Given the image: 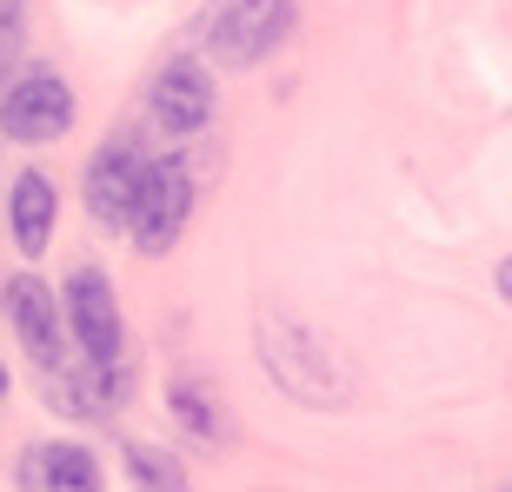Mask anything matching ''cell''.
Listing matches in <instances>:
<instances>
[{"mask_svg": "<svg viewBox=\"0 0 512 492\" xmlns=\"http://www.w3.org/2000/svg\"><path fill=\"white\" fill-rule=\"evenodd\" d=\"M260 360L300 406H340L346 399V373L333 366V346L320 333H306L300 320H286V313L260 320Z\"/></svg>", "mask_w": 512, "mask_h": 492, "instance_id": "1", "label": "cell"}, {"mask_svg": "<svg viewBox=\"0 0 512 492\" xmlns=\"http://www.w3.org/2000/svg\"><path fill=\"white\" fill-rule=\"evenodd\" d=\"M293 27H300V0H220L200 40L220 67H260L273 47H286Z\"/></svg>", "mask_w": 512, "mask_h": 492, "instance_id": "2", "label": "cell"}, {"mask_svg": "<svg viewBox=\"0 0 512 492\" xmlns=\"http://www.w3.org/2000/svg\"><path fill=\"white\" fill-rule=\"evenodd\" d=\"M187 213H193V173L187 160H147L140 187H133V207H127V227H133V246L160 260L180 246L187 233Z\"/></svg>", "mask_w": 512, "mask_h": 492, "instance_id": "3", "label": "cell"}, {"mask_svg": "<svg viewBox=\"0 0 512 492\" xmlns=\"http://www.w3.org/2000/svg\"><path fill=\"white\" fill-rule=\"evenodd\" d=\"M74 127V87L47 67L34 74H20L7 94H0V133L20 140V147H40V140H60V133Z\"/></svg>", "mask_w": 512, "mask_h": 492, "instance_id": "4", "label": "cell"}, {"mask_svg": "<svg viewBox=\"0 0 512 492\" xmlns=\"http://www.w3.org/2000/svg\"><path fill=\"white\" fill-rule=\"evenodd\" d=\"M60 320H67V340H74L87 360H120V346H127V326H120L114 286H107V273H100V266H80L74 280H67Z\"/></svg>", "mask_w": 512, "mask_h": 492, "instance_id": "5", "label": "cell"}, {"mask_svg": "<svg viewBox=\"0 0 512 492\" xmlns=\"http://www.w3.org/2000/svg\"><path fill=\"white\" fill-rule=\"evenodd\" d=\"M153 127L167 133V140H193V133H207L213 120V80L200 60H167L160 74H153Z\"/></svg>", "mask_w": 512, "mask_h": 492, "instance_id": "6", "label": "cell"}, {"mask_svg": "<svg viewBox=\"0 0 512 492\" xmlns=\"http://www.w3.org/2000/svg\"><path fill=\"white\" fill-rule=\"evenodd\" d=\"M7 320H14L20 346L34 353V366H47L54 373L60 360H67V320H60V293L40 273H20V280H7Z\"/></svg>", "mask_w": 512, "mask_h": 492, "instance_id": "7", "label": "cell"}, {"mask_svg": "<svg viewBox=\"0 0 512 492\" xmlns=\"http://www.w3.org/2000/svg\"><path fill=\"white\" fill-rule=\"evenodd\" d=\"M140 173H147V153L133 147V140H107V147L87 160V213H94L100 227H127V207H133V187H140Z\"/></svg>", "mask_w": 512, "mask_h": 492, "instance_id": "8", "label": "cell"}, {"mask_svg": "<svg viewBox=\"0 0 512 492\" xmlns=\"http://www.w3.org/2000/svg\"><path fill=\"white\" fill-rule=\"evenodd\" d=\"M54 213H60V193H54L47 173H20L14 187H7V227H14V246L27 253V260L47 253V240H54Z\"/></svg>", "mask_w": 512, "mask_h": 492, "instance_id": "9", "label": "cell"}, {"mask_svg": "<svg viewBox=\"0 0 512 492\" xmlns=\"http://www.w3.org/2000/svg\"><path fill=\"white\" fill-rule=\"evenodd\" d=\"M20 486H34V492H94L100 486V459L87 453V446H27Z\"/></svg>", "mask_w": 512, "mask_h": 492, "instance_id": "10", "label": "cell"}, {"mask_svg": "<svg viewBox=\"0 0 512 492\" xmlns=\"http://www.w3.org/2000/svg\"><path fill=\"white\" fill-rule=\"evenodd\" d=\"M167 406L187 419V433H200V439H220V426H227V419H220V406L207 399V386H200V379H173V399H167Z\"/></svg>", "mask_w": 512, "mask_h": 492, "instance_id": "11", "label": "cell"}, {"mask_svg": "<svg viewBox=\"0 0 512 492\" xmlns=\"http://www.w3.org/2000/svg\"><path fill=\"white\" fill-rule=\"evenodd\" d=\"M127 473L140 479V486H187V466L173 453H160V446H140V439L127 446Z\"/></svg>", "mask_w": 512, "mask_h": 492, "instance_id": "12", "label": "cell"}, {"mask_svg": "<svg viewBox=\"0 0 512 492\" xmlns=\"http://www.w3.org/2000/svg\"><path fill=\"white\" fill-rule=\"evenodd\" d=\"M0 399H7V366H0Z\"/></svg>", "mask_w": 512, "mask_h": 492, "instance_id": "13", "label": "cell"}]
</instances>
